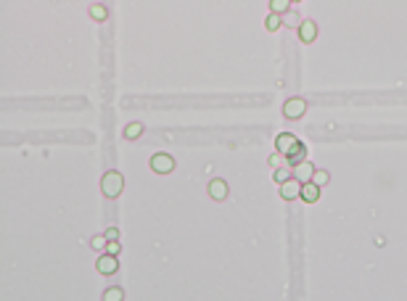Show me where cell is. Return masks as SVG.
Segmentation results:
<instances>
[{"label":"cell","instance_id":"6da1fadb","mask_svg":"<svg viewBox=\"0 0 407 301\" xmlns=\"http://www.w3.org/2000/svg\"><path fill=\"white\" fill-rule=\"evenodd\" d=\"M122 188H124V180H122V174L119 172H106L103 174V180H101V190H103V196H108V198H117L119 193H122Z\"/></svg>","mask_w":407,"mask_h":301},{"label":"cell","instance_id":"7a4b0ae2","mask_svg":"<svg viewBox=\"0 0 407 301\" xmlns=\"http://www.w3.org/2000/svg\"><path fill=\"white\" fill-rule=\"evenodd\" d=\"M151 169H153L156 174H169L172 169H175V158H172L169 153H156V156L151 158Z\"/></svg>","mask_w":407,"mask_h":301},{"label":"cell","instance_id":"3957f363","mask_svg":"<svg viewBox=\"0 0 407 301\" xmlns=\"http://www.w3.org/2000/svg\"><path fill=\"white\" fill-rule=\"evenodd\" d=\"M299 143H302V140L296 137V135H288V132H283V135H278V137H275V148H278V153H280V156L286 158V156H288V153H291L296 146H299Z\"/></svg>","mask_w":407,"mask_h":301},{"label":"cell","instance_id":"277c9868","mask_svg":"<svg viewBox=\"0 0 407 301\" xmlns=\"http://www.w3.org/2000/svg\"><path fill=\"white\" fill-rule=\"evenodd\" d=\"M280 196H283L286 201L302 198V182H299V180H296L293 174H291V177H288V180H286L283 185H280Z\"/></svg>","mask_w":407,"mask_h":301},{"label":"cell","instance_id":"5b68a950","mask_svg":"<svg viewBox=\"0 0 407 301\" xmlns=\"http://www.w3.org/2000/svg\"><path fill=\"white\" fill-rule=\"evenodd\" d=\"M117 269H119L117 257H111V253H101V257H98V272L101 275H114Z\"/></svg>","mask_w":407,"mask_h":301},{"label":"cell","instance_id":"8992f818","mask_svg":"<svg viewBox=\"0 0 407 301\" xmlns=\"http://www.w3.org/2000/svg\"><path fill=\"white\" fill-rule=\"evenodd\" d=\"M283 111H286V117H288V119H299V117L304 114V111H307V103H304L302 98H291V101H286Z\"/></svg>","mask_w":407,"mask_h":301},{"label":"cell","instance_id":"52a82bcc","mask_svg":"<svg viewBox=\"0 0 407 301\" xmlns=\"http://www.w3.org/2000/svg\"><path fill=\"white\" fill-rule=\"evenodd\" d=\"M293 177L299 180L302 185H307V182H312V177H315V167H312L309 161H304V164H299V167H296Z\"/></svg>","mask_w":407,"mask_h":301},{"label":"cell","instance_id":"ba28073f","mask_svg":"<svg viewBox=\"0 0 407 301\" xmlns=\"http://www.w3.org/2000/svg\"><path fill=\"white\" fill-rule=\"evenodd\" d=\"M209 196H212L214 201H222V198L228 196V182L220 180V177H214V180L209 182Z\"/></svg>","mask_w":407,"mask_h":301},{"label":"cell","instance_id":"9c48e42d","mask_svg":"<svg viewBox=\"0 0 407 301\" xmlns=\"http://www.w3.org/2000/svg\"><path fill=\"white\" fill-rule=\"evenodd\" d=\"M315 37H318L315 21H302V27H299V40H302V42H312Z\"/></svg>","mask_w":407,"mask_h":301},{"label":"cell","instance_id":"30bf717a","mask_svg":"<svg viewBox=\"0 0 407 301\" xmlns=\"http://www.w3.org/2000/svg\"><path fill=\"white\" fill-rule=\"evenodd\" d=\"M302 198H304L307 203H315V201L320 198V188H318L315 182H307V185H302Z\"/></svg>","mask_w":407,"mask_h":301},{"label":"cell","instance_id":"8fae6325","mask_svg":"<svg viewBox=\"0 0 407 301\" xmlns=\"http://www.w3.org/2000/svg\"><path fill=\"white\" fill-rule=\"evenodd\" d=\"M122 298H124V291L119 288V285H114V288H108L103 293V301H122Z\"/></svg>","mask_w":407,"mask_h":301},{"label":"cell","instance_id":"7c38bea8","mask_svg":"<svg viewBox=\"0 0 407 301\" xmlns=\"http://www.w3.org/2000/svg\"><path fill=\"white\" fill-rule=\"evenodd\" d=\"M264 27H267L270 32H275V29L280 27V16H278V13H270V16H267V21H264Z\"/></svg>","mask_w":407,"mask_h":301},{"label":"cell","instance_id":"4fadbf2b","mask_svg":"<svg viewBox=\"0 0 407 301\" xmlns=\"http://www.w3.org/2000/svg\"><path fill=\"white\" fill-rule=\"evenodd\" d=\"M312 182H315L318 188H323V185L328 182V172H323V169H315V177H312Z\"/></svg>","mask_w":407,"mask_h":301},{"label":"cell","instance_id":"5bb4252c","mask_svg":"<svg viewBox=\"0 0 407 301\" xmlns=\"http://www.w3.org/2000/svg\"><path fill=\"white\" fill-rule=\"evenodd\" d=\"M140 130H143L140 124H127V130H124V137H138Z\"/></svg>","mask_w":407,"mask_h":301},{"label":"cell","instance_id":"9a60e30c","mask_svg":"<svg viewBox=\"0 0 407 301\" xmlns=\"http://www.w3.org/2000/svg\"><path fill=\"white\" fill-rule=\"evenodd\" d=\"M270 6H273V11H275V13H283V11L288 8V3H286V0H273Z\"/></svg>","mask_w":407,"mask_h":301},{"label":"cell","instance_id":"2e32d148","mask_svg":"<svg viewBox=\"0 0 407 301\" xmlns=\"http://www.w3.org/2000/svg\"><path fill=\"white\" fill-rule=\"evenodd\" d=\"M90 13H93V19H106V8L103 6H93Z\"/></svg>","mask_w":407,"mask_h":301},{"label":"cell","instance_id":"e0dca14e","mask_svg":"<svg viewBox=\"0 0 407 301\" xmlns=\"http://www.w3.org/2000/svg\"><path fill=\"white\" fill-rule=\"evenodd\" d=\"M103 246H108V241H106V235H96V238H93V248H98V251H101Z\"/></svg>","mask_w":407,"mask_h":301},{"label":"cell","instance_id":"ac0fdd59","mask_svg":"<svg viewBox=\"0 0 407 301\" xmlns=\"http://www.w3.org/2000/svg\"><path fill=\"white\" fill-rule=\"evenodd\" d=\"M108 253H111V257H119V251H122V246H119V241H108Z\"/></svg>","mask_w":407,"mask_h":301},{"label":"cell","instance_id":"d6986e66","mask_svg":"<svg viewBox=\"0 0 407 301\" xmlns=\"http://www.w3.org/2000/svg\"><path fill=\"white\" fill-rule=\"evenodd\" d=\"M288 177H291V174H288L286 169H278V172H275V182H278V185H283Z\"/></svg>","mask_w":407,"mask_h":301},{"label":"cell","instance_id":"ffe728a7","mask_svg":"<svg viewBox=\"0 0 407 301\" xmlns=\"http://www.w3.org/2000/svg\"><path fill=\"white\" fill-rule=\"evenodd\" d=\"M103 235H106V241H117V238H119V230H117V227H108Z\"/></svg>","mask_w":407,"mask_h":301},{"label":"cell","instance_id":"44dd1931","mask_svg":"<svg viewBox=\"0 0 407 301\" xmlns=\"http://www.w3.org/2000/svg\"><path fill=\"white\" fill-rule=\"evenodd\" d=\"M280 161H283V156H280V153L270 156V164H273V167H280Z\"/></svg>","mask_w":407,"mask_h":301}]
</instances>
